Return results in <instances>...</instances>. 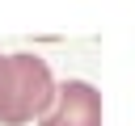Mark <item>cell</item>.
I'll return each mask as SVG.
<instances>
[{"label":"cell","instance_id":"cell-1","mask_svg":"<svg viewBox=\"0 0 135 126\" xmlns=\"http://www.w3.org/2000/svg\"><path fill=\"white\" fill-rule=\"evenodd\" d=\"M55 105V80L38 55H8V105L0 113L4 126H25L46 118Z\"/></svg>","mask_w":135,"mask_h":126},{"label":"cell","instance_id":"cell-2","mask_svg":"<svg viewBox=\"0 0 135 126\" xmlns=\"http://www.w3.org/2000/svg\"><path fill=\"white\" fill-rule=\"evenodd\" d=\"M42 126H101V97L84 80H68L55 88V105L42 118Z\"/></svg>","mask_w":135,"mask_h":126},{"label":"cell","instance_id":"cell-3","mask_svg":"<svg viewBox=\"0 0 135 126\" xmlns=\"http://www.w3.org/2000/svg\"><path fill=\"white\" fill-rule=\"evenodd\" d=\"M8 105V55H0V113Z\"/></svg>","mask_w":135,"mask_h":126}]
</instances>
